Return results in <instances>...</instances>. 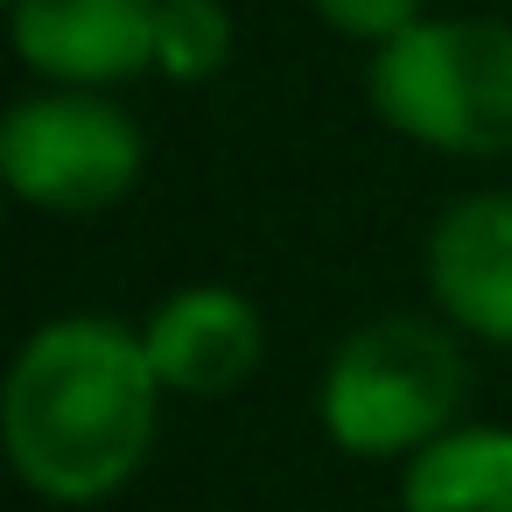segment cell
<instances>
[{
  "mask_svg": "<svg viewBox=\"0 0 512 512\" xmlns=\"http://www.w3.org/2000/svg\"><path fill=\"white\" fill-rule=\"evenodd\" d=\"M400 512H512V421H449L393 470Z\"/></svg>",
  "mask_w": 512,
  "mask_h": 512,
  "instance_id": "ba28073f",
  "label": "cell"
},
{
  "mask_svg": "<svg viewBox=\"0 0 512 512\" xmlns=\"http://www.w3.org/2000/svg\"><path fill=\"white\" fill-rule=\"evenodd\" d=\"M141 344L176 400H218L260 372L267 316L232 281H183L141 316Z\"/></svg>",
  "mask_w": 512,
  "mask_h": 512,
  "instance_id": "52a82bcc",
  "label": "cell"
},
{
  "mask_svg": "<svg viewBox=\"0 0 512 512\" xmlns=\"http://www.w3.org/2000/svg\"><path fill=\"white\" fill-rule=\"evenodd\" d=\"M463 330L435 309H386L344 330L316 372V428L358 463H407L449 421H463L470 358Z\"/></svg>",
  "mask_w": 512,
  "mask_h": 512,
  "instance_id": "7a4b0ae2",
  "label": "cell"
},
{
  "mask_svg": "<svg viewBox=\"0 0 512 512\" xmlns=\"http://www.w3.org/2000/svg\"><path fill=\"white\" fill-rule=\"evenodd\" d=\"M421 288L449 330L512 351V183L463 190L435 211L421 239Z\"/></svg>",
  "mask_w": 512,
  "mask_h": 512,
  "instance_id": "8992f818",
  "label": "cell"
},
{
  "mask_svg": "<svg viewBox=\"0 0 512 512\" xmlns=\"http://www.w3.org/2000/svg\"><path fill=\"white\" fill-rule=\"evenodd\" d=\"M365 106L386 134L442 162L512 155V22L421 15L365 57Z\"/></svg>",
  "mask_w": 512,
  "mask_h": 512,
  "instance_id": "3957f363",
  "label": "cell"
},
{
  "mask_svg": "<svg viewBox=\"0 0 512 512\" xmlns=\"http://www.w3.org/2000/svg\"><path fill=\"white\" fill-rule=\"evenodd\" d=\"M162 0H8V43L36 85L120 92L155 78Z\"/></svg>",
  "mask_w": 512,
  "mask_h": 512,
  "instance_id": "5b68a950",
  "label": "cell"
},
{
  "mask_svg": "<svg viewBox=\"0 0 512 512\" xmlns=\"http://www.w3.org/2000/svg\"><path fill=\"white\" fill-rule=\"evenodd\" d=\"M232 0H162L155 22V78L169 85H211L232 64Z\"/></svg>",
  "mask_w": 512,
  "mask_h": 512,
  "instance_id": "9c48e42d",
  "label": "cell"
},
{
  "mask_svg": "<svg viewBox=\"0 0 512 512\" xmlns=\"http://www.w3.org/2000/svg\"><path fill=\"white\" fill-rule=\"evenodd\" d=\"M148 134L113 92L36 85L0 113V183L43 218H99L134 197Z\"/></svg>",
  "mask_w": 512,
  "mask_h": 512,
  "instance_id": "277c9868",
  "label": "cell"
},
{
  "mask_svg": "<svg viewBox=\"0 0 512 512\" xmlns=\"http://www.w3.org/2000/svg\"><path fill=\"white\" fill-rule=\"evenodd\" d=\"M162 372L141 323L106 309L43 316L0 379V456L15 484L57 512L120 498L162 442Z\"/></svg>",
  "mask_w": 512,
  "mask_h": 512,
  "instance_id": "6da1fadb",
  "label": "cell"
},
{
  "mask_svg": "<svg viewBox=\"0 0 512 512\" xmlns=\"http://www.w3.org/2000/svg\"><path fill=\"white\" fill-rule=\"evenodd\" d=\"M309 15L330 29V36H344V43H358V50H379V43H393V36H407L421 15H435L428 0H309Z\"/></svg>",
  "mask_w": 512,
  "mask_h": 512,
  "instance_id": "30bf717a",
  "label": "cell"
}]
</instances>
